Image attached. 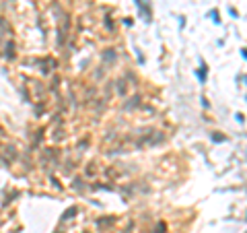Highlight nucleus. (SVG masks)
I'll list each match as a JSON object with an SVG mask.
<instances>
[{
  "label": "nucleus",
  "instance_id": "obj_1",
  "mask_svg": "<svg viewBox=\"0 0 247 233\" xmlns=\"http://www.w3.org/2000/svg\"><path fill=\"white\" fill-rule=\"evenodd\" d=\"M74 213H76V208H74V206H72V208H68V210H66V213H64V217H62V219H70V217H72Z\"/></svg>",
  "mask_w": 247,
  "mask_h": 233
}]
</instances>
